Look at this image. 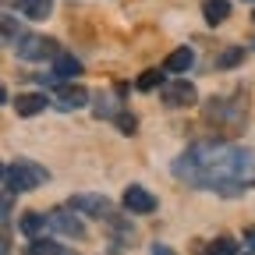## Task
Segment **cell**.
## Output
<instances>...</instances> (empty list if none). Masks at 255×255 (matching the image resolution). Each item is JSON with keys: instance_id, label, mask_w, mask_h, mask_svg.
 I'll return each mask as SVG.
<instances>
[{"instance_id": "7", "label": "cell", "mask_w": 255, "mask_h": 255, "mask_svg": "<svg viewBox=\"0 0 255 255\" xmlns=\"http://www.w3.org/2000/svg\"><path fill=\"white\" fill-rule=\"evenodd\" d=\"M50 227H53V231H60L64 238H85L82 220H78V216H71L68 209H53V213H50Z\"/></svg>"}, {"instance_id": "14", "label": "cell", "mask_w": 255, "mask_h": 255, "mask_svg": "<svg viewBox=\"0 0 255 255\" xmlns=\"http://www.w3.org/2000/svg\"><path fill=\"white\" fill-rule=\"evenodd\" d=\"M202 14H206V21H209V25L227 21V14H231V0H206Z\"/></svg>"}, {"instance_id": "2", "label": "cell", "mask_w": 255, "mask_h": 255, "mask_svg": "<svg viewBox=\"0 0 255 255\" xmlns=\"http://www.w3.org/2000/svg\"><path fill=\"white\" fill-rule=\"evenodd\" d=\"M46 181H50V174L39 163H32V159H18V163L4 167V188L7 191H32V188H39Z\"/></svg>"}, {"instance_id": "15", "label": "cell", "mask_w": 255, "mask_h": 255, "mask_svg": "<svg viewBox=\"0 0 255 255\" xmlns=\"http://www.w3.org/2000/svg\"><path fill=\"white\" fill-rule=\"evenodd\" d=\"M238 252V241L234 238H216L209 248H206V255H234Z\"/></svg>"}, {"instance_id": "9", "label": "cell", "mask_w": 255, "mask_h": 255, "mask_svg": "<svg viewBox=\"0 0 255 255\" xmlns=\"http://www.w3.org/2000/svg\"><path fill=\"white\" fill-rule=\"evenodd\" d=\"M14 11L25 14V18H32V21H46L53 14V0H18Z\"/></svg>"}, {"instance_id": "13", "label": "cell", "mask_w": 255, "mask_h": 255, "mask_svg": "<svg viewBox=\"0 0 255 255\" xmlns=\"http://www.w3.org/2000/svg\"><path fill=\"white\" fill-rule=\"evenodd\" d=\"M46 227H50V216H43V213H25V216H21V234L32 238V241L43 238Z\"/></svg>"}, {"instance_id": "21", "label": "cell", "mask_w": 255, "mask_h": 255, "mask_svg": "<svg viewBox=\"0 0 255 255\" xmlns=\"http://www.w3.org/2000/svg\"><path fill=\"white\" fill-rule=\"evenodd\" d=\"M245 241H248V252H255V231H248V234H245Z\"/></svg>"}, {"instance_id": "11", "label": "cell", "mask_w": 255, "mask_h": 255, "mask_svg": "<svg viewBox=\"0 0 255 255\" xmlns=\"http://www.w3.org/2000/svg\"><path fill=\"white\" fill-rule=\"evenodd\" d=\"M191 64H195V53H191L188 46H177V50L163 60V71H167V75H181V71L191 68Z\"/></svg>"}, {"instance_id": "5", "label": "cell", "mask_w": 255, "mask_h": 255, "mask_svg": "<svg viewBox=\"0 0 255 255\" xmlns=\"http://www.w3.org/2000/svg\"><path fill=\"white\" fill-rule=\"evenodd\" d=\"M163 100H167V107H191L199 100V92H195V85L191 82H170V85H163Z\"/></svg>"}, {"instance_id": "3", "label": "cell", "mask_w": 255, "mask_h": 255, "mask_svg": "<svg viewBox=\"0 0 255 255\" xmlns=\"http://www.w3.org/2000/svg\"><path fill=\"white\" fill-rule=\"evenodd\" d=\"M14 50H18V57L21 60H43V57H57L60 50H57V43L53 39H43V36H25L21 43H14Z\"/></svg>"}, {"instance_id": "6", "label": "cell", "mask_w": 255, "mask_h": 255, "mask_svg": "<svg viewBox=\"0 0 255 255\" xmlns=\"http://www.w3.org/2000/svg\"><path fill=\"white\" fill-rule=\"evenodd\" d=\"M71 209H78L85 216H96V220H107L110 216V199H103V195H71Z\"/></svg>"}, {"instance_id": "10", "label": "cell", "mask_w": 255, "mask_h": 255, "mask_svg": "<svg viewBox=\"0 0 255 255\" xmlns=\"http://www.w3.org/2000/svg\"><path fill=\"white\" fill-rule=\"evenodd\" d=\"M14 110H18V117H36L39 110H46V96L43 92H21L14 100Z\"/></svg>"}, {"instance_id": "22", "label": "cell", "mask_w": 255, "mask_h": 255, "mask_svg": "<svg viewBox=\"0 0 255 255\" xmlns=\"http://www.w3.org/2000/svg\"><path fill=\"white\" fill-rule=\"evenodd\" d=\"M252 21H255V14H252Z\"/></svg>"}, {"instance_id": "18", "label": "cell", "mask_w": 255, "mask_h": 255, "mask_svg": "<svg viewBox=\"0 0 255 255\" xmlns=\"http://www.w3.org/2000/svg\"><path fill=\"white\" fill-rule=\"evenodd\" d=\"M163 75H167V71H145V75L138 78V89L149 92V89H156V85H163Z\"/></svg>"}, {"instance_id": "1", "label": "cell", "mask_w": 255, "mask_h": 255, "mask_svg": "<svg viewBox=\"0 0 255 255\" xmlns=\"http://www.w3.org/2000/svg\"><path fill=\"white\" fill-rule=\"evenodd\" d=\"M174 174L195 188L234 199L255 188V152L227 142H195L184 156L174 159Z\"/></svg>"}, {"instance_id": "12", "label": "cell", "mask_w": 255, "mask_h": 255, "mask_svg": "<svg viewBox=\"0 0 255 255\" xmlns=\"http://www.w3.org/2000/svg\"><path fill=\"white\" fill-rule=\"evenodd\" d=\"M82 75V60L71 53H57L53 57V78H78Z\"/></svg>"}, {"instance_id": "4", "label": "cell", "mask_w": 255, "mask_h": 255, "mask_svg": "<svg viewBox=\"0 0 255 255\" xmlns=\"http://www.w3.org/2000/svg\"><path fill=\"white\" fill-rule=\"evenodd\" d=\"M124 209H128V213H138V216H149V213H156V195H152V191H145L142 184H128V191H124Z\"/></svg>"}, {"instance_id": "17", "label": "cell", "mask_w": 255, "mask_h": 255, "mask_svg": "<svg viewBox=\"0 0 255 255\" xmlns=\"http://www.w3.org/2000/svg\"><path fill=\"white\" fill-rule=\"evenodd\" d=\"M241 57H245V50H241V46H231V50H223V53L216 57V68H234Z\"/></svg>"}, {"instance_id": "16", "label": "cell", "mask_w": 255, "mask_h": 255, "mask_svg": "<svg viewBox=\"0 0 255 255\" xmlns=\"http://www.w3.org/2000/svg\"><path fill=\"white\" fill-rule=\"evenodd\" d=\"M28 255H64V252H60V245H53L46 238H36V241L28 245Z\"/></svg>"}, {"instance_id": "20", "label": "cell", "mask_w": 255, "mask_h": 255, "mask_svg": "<svg viewBox=\"0 0 255 255\" xmlns=\"http://www.w3.org/2000/svg\"><path fill=\"white\" fill-rule=\"evenodd\" d=\"M4 36H7V43H18V28H14L11 14H4Z\"/></svg>"}, {"instance_id": "19", "label": "cell", "mask_w": 255, "mask_h": 255, "mask_svg": "<svg viewBox=\"0 0 255 255\" xmlns=\"http://www.w3.org/2000/svg\"><path fill=\"white\" fill-rule=\"evenodd\" d=\"M117 128H121L124 135H135V131H138V117H135V114H121V117H117Z\"/></svg>"}, {"instance_id": "8", "label": "cell", "mask_w": 255, "mask_h": 255, "mask_svg": "<svg viewBox=\"0 0 255 255\" xmlns=\"http://www.w3.org/2000/svg\"><path fill=\"white\" fill-rule=\"evenodd\" d=\"M53 103H57L60 110H82V107L89 103V92H85L82 85H64V89H57Z\"/></svg>"}]
</instances>
